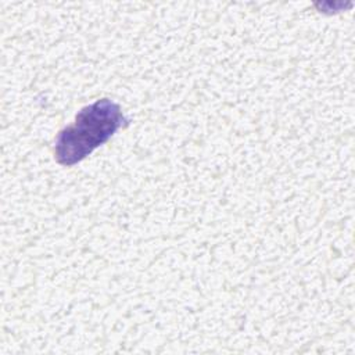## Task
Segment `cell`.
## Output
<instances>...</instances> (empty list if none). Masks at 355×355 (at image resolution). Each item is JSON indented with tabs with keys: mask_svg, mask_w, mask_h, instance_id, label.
<instances>
[{
	"mask_svg": "<svg viewBox=\"0 0 355 355\" xmlns=\"http://www.w3.org/2000/svg\"><path fill=\"white\" fill-rule=\"evenodd\" d=\"M126 123L128 119L121 107L110 98L83 107L76 114L75 122L58 133L54 148L55 161L65 166L82 161Z\"/></svg>",
	"mask_w": 355,
	"mask_h": 355,
	"instance_id": "obj_1",
	"label": "cell"
}]
</instances>
